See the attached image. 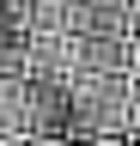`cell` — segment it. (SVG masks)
Masks as SVG:
<instances>
[{"label": "cell", "instance_id": "6da1fadb", "mask_svg": "<svg viewBox=\"0 0 140 146\" xmlns=\"http://www.w3.org/2000/svg\"><path fill=\"white\" fill-rule=\"evenodd\" d=\"M79 146H122V140H79Z\"/></svg>", "mask_w": 140, "mask_h": 146}]
</instances>
